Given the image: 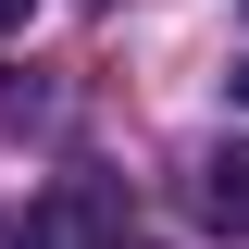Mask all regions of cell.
Wrapping results in <instances>:
<instances>
[{
  "label": "cell",
  "mask_w": 249,
  "mask_h": 249,
  "mask_svg": "<svg viewBox=\"0 0 249 249\" xmlns=\"http://www.w3.org/2000/svg\"><path fill=\"white\" fill-rule=\"evenodd\" d=\"M199 224H212V237H249V150L199 162Z\"/></svg>",
  "instance_id": "6da1fadb"
},
{
  "label": "cell",
  "mask_w": 249,
  "mask_h": 249,
  "mask_svg": "<svg viewBox=\"0 0 249 249\" xmlns=\"http://www.w3.org/2000/svg\"><path fill=\"white\" fill-rule=\"evenodd\" d=\"M0 249H50V224H37V212H25V224H0Z\"/></svg>",
  "instance_id": "7a4b0ae2"
},
{
  "label": "cell",
  "mask_w": 249,
  "mask_h": 249,
  "mask_svg": "<svg viewBox=\"0 0 249 249\" xmlns=\"http://www.w3.org/2000/svg\"><path fill=\"white\" fill-rule=\"evenodd\" d=\"M25 13H37V0H0V25H25Z\"/></svg>",
  "instance_id": "3957f363"
},
{
  "label": "cell",
  "mask_w": 249,
  "mask_h": 249,
  "mask_svg": "<svg viewBox=\"0 0 249 249\" xmlns=\"http://www.w3.org/2000/svg\"><path fill=\"white\" fill-rule=\"evenodd\" d=\"M237 100H249V62H237Z\"/></svg>",
  "instance_id": "277c9868"
}]
</instances>
